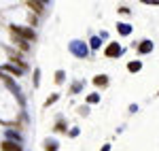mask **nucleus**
Wrapping results in <instances>:
<instances>
[{
	"mask_svg": "<svg viewBox=\"0 0 159 151\" xmlns=\"http://www.w3.org/2000/svg\"><path fill=\"white\" fill-rule=\"evenodd\" d=\"M138 68H140V64H138V62H132V64H129V70H138Z\"/></svg>",
	"mask_w": 159,
	"mask_h": 151,
	"instance_id": "6",
	"label": "nucleus"
},
{
	"mask_svg": "<svg viewBox=\"0 0 159 151\" xmlns=\"http://www.w3.org/2000/svg\"><path fill=\"white\" fill-rule=\"evenodd\" d=\"M13 32H17V34L25 36L28 40H34V32H32V30H25V28H13Z\"/></svg>",
	"mask_w": 159,
	"mask_h": 151,
	"instance_id": "1",
	"label": "nucleus"
},
{
	"mask_svg": "<svg viewBox=\"0 0 159 151\" xmlns=\"http://www.w3.org/2000/svg\"><path fill=\"white\" fill-rule=\"evenodd\" d=\"M119 45H117V43H112V45H110L108 49H106V55H110V58H115V55H117V53H119Z\"/></svg>",
	"mask_w": 159,
	"mask_h": 151,
	"instance_id": "2",
	"label": "nucleus"
},
{
	"mask_svg": "<svg viewBox=\"0 0 159 151\" xmlns=\"http://www.w3.org/2000/svg\"><path fill=\"white\" fill-rule=\"evenodd\" d=\"M151 47H153V45H151V43H148V40H147V43H142V45H140V51L144 53V51H148V49H151Z\"/></svg>",
	"mask_w": 159,
	"mask_h": 151,
	"instance_id": "4",
	"label": "nucleus"
},
{
	"mask_svg": "<svg viewBox=\"0 0 159 151\" xmlns=\"http://www.w3.org/2000/svg\"><path fill=\"white\" fill-rule=\"evenodd\" d=\"M4 149H7V151H19V145H13V143H4Z\"/></svg>",
	"mask_w": 159,
	"mask_h": 151,
	"instance_id": "3",
	"label": "nucleus"
},
{
	"mask_svg": "<svg viewBox=\"0 0 159 151\" xmlns=\"http://www.w3.org/2000/svg\"><path fill=\"white\" fill-rule=\"evenodd\" d=\"M100 83H106V77H96V85H100Z\"/></svg>",
	"mask_w": 159,
	"mask_h": 151,
	"instance_id": "5",
	"label": "nucleus"
},
{
	"mask_svg": "<svg viewBox=\"0 0 159 151\" xmlns=\"http://www.w3.org/2000/svg\"><path fill=\"white\" fill-rule=\"evenodd\" d=\"M30 7H34L36 11H40V9H43V7H40V2H30Z\"/></svg>",
	"mask_w": 159,
	"mask_h": 151,
	"instance_id": "7",
	"label": "nucleus"
}]
</instances>
